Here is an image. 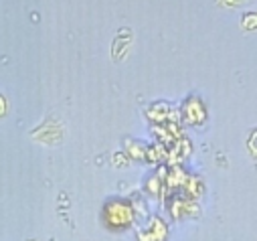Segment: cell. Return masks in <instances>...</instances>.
Here are the masks:
<instances>
[{"label":"cell","instance_id":"6da1fadb","mask_svg":"<svg viewBox=\"0 0 257 241\" xmlns=\"http://www.w3.org/2000/svg\"><path fill=\"white\" fill-rule=\"evenodd\" d=\"M105 225L111 229H123L132 223V207L123 201H111L103 209Z\"/></svg>","mask_w":257,"mask_h":241}]
</instances>
